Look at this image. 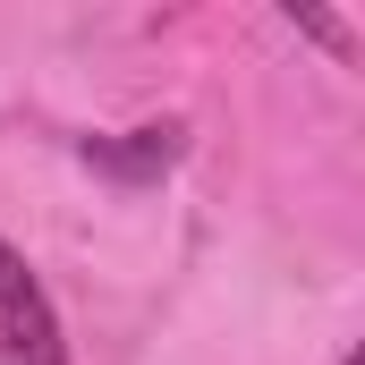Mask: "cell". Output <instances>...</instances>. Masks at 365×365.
I'll return each instance as SVG.
<instances>
[{
    "mask_svg": "<svg viewBox=\"0 0 365 365\" xmlns=\"http://www.w3.org/2000/svg\"><path fill=\"white\" fill-rule=\"evenodd\" d=\"M0 365H68L60 314L43 297V280L26 272V255L0 238Z\"/></svg>",
    "mask_w": 365,
    "mask_h": 365,
    "instance_id": "obj_1",
    "label": "cell"
},
{
    "mask_svg": "<svg viewBox=\"0 0 365 365\" xmlns=\"http://www.w3.org/2000/svg\"><path fill=\"white\" fill-rule=\"evenodd\" d=\"M179 153H187V128H179V119L128 128V136H86V162L102 170V179H119V187H145V179H162V170H170Z\"/></svg>",
    "mask_w": 365,
    "mask_h": 365,
    "instance_id": "obj_2",
    "label": "cell"
},
{
    "mask_svg": "<svg viewBox=\"0 0 365 365\" xmlns=\"http://www.w3.org/2000/svg\"><path fill=\"white\" fill-rule=\"evenodd\" d=\"M289 26H297V34H314V43H331V51L349 60V26H340V17H323V9H297V0H289Z\"/></svg>",
    "mask_w": 365,
    "mask_h": 365,
    "instance_id": "obj_3",
    "label": "cell"
},
{
    "mask_svg": "<svg viewBox=\"0 0 365 365\" xmlns=\"http://www.w3.org/2000/svg\"><path fill=\"white\" fill-rule=\"evenodd\" d=\"M349 365H357V357H349Z\"/></svg>",
    "mask_w": 365,
    "mask_h": 365,
    "instance_id": "obj_4",
    "label": "cell"
}]
</instances>
